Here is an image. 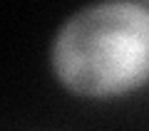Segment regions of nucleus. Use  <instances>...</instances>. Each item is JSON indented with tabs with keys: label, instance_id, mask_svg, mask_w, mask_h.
Instances as JSON below:
<instances>
[{
	"label": "nucleus",
	"instance_id": "f257e3e1",
	"mask_svg": "<svg viewBox=\"0 0 149 131\" xmlns=\"http://www.w3.org/2000/svg\"><path fill=\"white\" fill-rule=\"evenodd\" d=\"M50 64L67 92L87 99L124 97L149 84V5L100 3L57 30Z\"/></svg>",
	"mask_w": 149,
	"mask_h": 131
}]
</instances>
